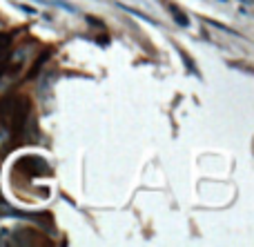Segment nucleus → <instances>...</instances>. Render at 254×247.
I'll use <instances>...</instances> for the list:
<instances>
[{
    "instance_id": "1",
    "label": "nucleus",
    "mask_w": 254,
    "mask_h": 247,
    "mask_svg": "<svg viewBox=\"0 0 254 247\" xmlns=\"http://www.w3.org/2000/svg\"><path fill=\"white\" fill-rule=\"evenodd\" d=\"M167 11L172 13V18H174V22H176V25H181V27H190V18L185 16V13L181 11V9L176 7L174 2H170V4H167Z\"/></svg>"
},
{
    "instance_id": "2",
    "label": "nucleus",
    "mask_w": 254,
    "mask_h": 247,
    "mask_svg": "<svg viewBox=\"0 0 254 247\" xmlns=\"http://www.w3.org/2000/svg\"><path fill=\"white\" fill-rule=\"evenodd\" d=\"M116 7H121V9H123V11H127V13H134L136 18H143L145 22H152V25H158V22L154 20V18L145 16V13H143V11H138V9H131V7H127V4H123V2H116Z\"/></svg>"
},
{
    "instance_id": "3",
    "label": "nucleus",
    "mask_w": 254,
    "mask_h": 247,
    "mask_svg": "<svg viewBox=\"0 0 254 247\" xmlns=\"http://www.w3.org/2000/svg\"><path fill=\"white\" fill-rule=\"evenodd\" d=\"M9 45H11V36H9V34H0V51H4Z\"/></svg>"
},
{
    "instance_id": "4",
    "label": "nucleus",
    "mask_w": 254,
    "mask_h": 247,
    "mask_svg": "<svg viewBox=\"0 0 254 247\" xmlns=\"http://www.w3.org/2000/svg\"><path fill=\"white\" fill-rule=\"evenodd\" d=\"M20 9H22V11H27V13H36L34 9H31V7H27V4H20Z\"/></svg>"
},
{
    "instance_id": "5",
    "label": "nucleus",
    "mask_w": 254,
    "mask_h": 247,
    "mask_svg": "<svg viewBox=\"0 0 254 247\" xmlns=\"http://www.w3.org/2000/svg\"><path fill=\"white\" fill-rule=\"evenodd\" d=\"M239 2H243V4H254V0H239Z\"/></svg>"
},
{
    "instance_id": "6",
    "label": "nucleus",
    "mask_w": 254,
    "mask_h": 247,
    "mask_svg": "<svg viewBox=\"0 0 254 247\" xmlns=\"http://www.w3.org/2000/svg\"><path fill=\"white\" fill-rule=\"evenodd\" d=\"M223 2H228V0H223Z\"/></svg>"
}]
</instances>
